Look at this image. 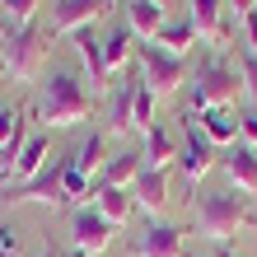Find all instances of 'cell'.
Listing matches in <instances>:
<instances>
[{
  "instance_id": "cell-1",
  "label": "cell",
  "mask_w": 257,
  "mask_h": 257,
  "mask_svg": "<svg viewBox=\"0 0 257 257\" xmlns=\"http://www.w3.org/2000/svg\"><path fill=\"white\" fill-rule=\"evenodd\" d=\"M192 220H196V234L210 238V243H229L234 234H243L257 224V201L252 196H238L234 187H220V192H196L192 196Z\"/></svg>"
},
{
  "instance_id": "cell-2",
  "label": "cell",
  "mask_w": 257,
  "mask_h": 257,
  "mask_svg": "<svg viewBox=\"0 0 257 257\" xmlns=\"http://www.w3.org/2000/svg\"><path fill=\"white\" fill-rule=\"evenodd\" d=\"M89 108H94V94L84 89V80L75 70H47L42 75V94H38V117L52 131H70L80 126Z\"/></svg>"
},
{
  "instance_id": "cell-3",
  "label": "cell",
  "mask_w": 257,
  "mask_h": 257,
  "mask_svg": "<svg viewBox=\"0 0 257 257\" xmlns=\"http://www.w3.org/2000/svg\"><path fill=\"white\" fill-rule=\"evenodd\" d=\"M238 94H243L238 66H229L220 52L206 56V61L192 70V112H206V108H234Z\"/></svg>"
},
{
  "instance_id": "cell-4",
  "label": "cell",
  "mask_w": 257,
  "mask_h": 257,
  "mask_svg": "<svg viewBox=\"0 0 257 257\" xmlns=\"http://www.w3.org/2000/svg\"><path fill=\"white\" fill-rule=\"evenodd\" d=\"M178 126H183V141H178V173H183V183H187V196H196V192H201V178L215 169L220 150L210 145V136L201 131L196 112H183Z\"/></svg>"
},
{
  "instance_id": "cell-5",
  "label": "cell",
  "mask_w": 257,
  "mask_h": 257,
  "mask_svg": "<svg viewBox=\"0 0 257 257\" xmlns=\"http://www.w3.org/2000/svg\"><path fill=\"white\" fill-rule=\"evenodd\" d=\"M136 66H141V80L155 98H169L187 84V56L164 52L159 42H136Z\"/></svg>"
},
{
  "instance_id": "cell-6",
  "label": "cell",
  "mask_w": 257,
  "mask_h": 257,
  "mask_svg": "<svg viewBox=\"0 0 257 257\" xmlns=\"http://www.w3.org/2000/svg\"><path fill=\"white\" fill-rule=\"evenodd\" d=\"M47 28L38 24H24L14 28V33L0 38V56H5V75H14V80H38L42 70V56H47Z\"/></svg>"
},
{
  "instance_id": "cell-7",
  "label": "cell",
  "mask_w": 257,
  "mask_h": 257,
  "mask_svg": "<svg viewBox=\"0 0 257 257\" xmlns=\"http://www.w3.org/2000/svg\"><path fill=\"white\" fill-rule=\"evenodd\" d=\"M66 164H70V159H47V164H42V173H33L28 183L5 187V192H0V201H5V206H28V201H38V206H66V201H61Z\"/></svg>"
},
{
  "instance_id": "cell-8",
  "label": "cell",
  "mask_w": 257,
  "mask_h": 257,
  "mask_svg": "<svg viewBox=\"0 0 257 257\" xmlns=\"http://www.w3.org/2000/svg\"><path fill=\"white\" fill-rule=\"evenodd\" d=\"M108 10H112V0H52L47 38H75L80 28H94Z\"/></svg>"
},
{
  "instance_id": "cell-9",
  "label": "cell",
  "mask_w": 257,
  "mask_h": 257,
  "mask_svg": "<svg viewBox=\"0 0 257 257\" xmlns=\"http://www.w3.org/2000/svg\"><path fill=\"white\" fill-rule=\"evenodd\" d=\"M112 229H117V224H108L94 206H75L70 210V248L80 252V257L108 252L112 248Z\"/></svg>"
},
{
  "instance_id": "cell-10",
  "label": "cell",
  "mask_w": 257,
  "mask_h": 257,
  "mask_svg": "<svg viewBox=\"0 0 257 257\" xmlns=\"http://www.w3.org/2000/svg\"><path fill=\"white\" fill-rule=\"evenodd\" d=\"M131 252L136 257H187V234L169 220H155L145 234H136Z\"/></svg>"
},
{
  "instance_id": "cell-11",
  "label": "cell",
  "mask_w": 257,
  "mask_h": 257,
  "mask_svg": "<svg viewBox=\"0 0 257 257\" xmlns=\"http://www.w3.org/2000/svg\"><path fill=\"white\" fill-rule=\"evenodd\" d=\"M136 89H141V70H126L122 80L112 84V94H108V117H103V131H108V136H126V131H131Z\"/></svg>"
},
{
  "instance_id": "cell-12",
  "label": "cell",
  "mask_w": 257,
  "mask_h": 257,
  "mask_svg": "<svg viewBox=\"0 0 257 257\" xmlns=\"http://www.w3.org/2000/svg\"><path fill=\"white\" fill-rule=\"evenodd\" d=\"M192 5V28H196V38H206V42H215V47H229L234 33H229V19H224V5L220 0H187Z\"/></svg>"
},
{
  "instance_id": "cell-13",
  "label": "cell",
  "mask_w": 257,
  "mask_h": 257,
  "mask_svg": "<svg viewBox=\"0 0 257 257\" xmlns=\"http://www.w3.org/2000/svg\"><path fill=\"white\" fill-rule=\"evenodd\" d=\"M75 42V56H80V66L89 70V94H103L108 89V61H103V42L94 38V28H80V33L70 38Z\"/></svg>"
},
{
  "instance_id": "cell-14",
  "label": "cell",
  "mask_w": 257,
  "mask_h": 257,
  "mask_svg": "<svg viewBox=\"0 0 257 257\" xmlns=\"http://www.w3.org/2000/svg\"><path fill=\"white\" fill-rule=\"evenodd\" d=\"M47 155H52V141L47 136H28V145H24V155L14 159V169H0V183L5 187H14V183H28L33 173H42V164H47Z\"/></svg>"
},
{
  "instance_id": "cell-15",
  "label": "cell",
  "mask_w": 257,
  "mask_h": 257,
  "mask_svg": "<svg viewBox=\"0 0 257 257\" xmlns=\"http://www.w3.org/2000/svg\"><path fill=\"white\" fill-rule=\"evenodd\" d=\"M141 169H145V155H141V150H117V155H108L103 173L94 178V192L98 187H131L136 178H141Z\"/></svg>"
},
{
  "instance_id": "cell-16",
  "label": "cell",
  "mask_w": 257,
  "mask_h": 257,
  "mask_svg": "<svg viewBox=\"0 0 257 257\" xmlns=\"http://www.w3.org/2000/svg\"><path fill=\"white\" fill-rule=\"evenodd\" d=\"M131 196H136V210L164 215V206H169V173L164 169H141V178L131 183Z\"/></svg>"
},
{
  "instance_id": "cell-17",
  "label": "cell",
  "mask_w": 257,
  "mask_h": 257,
  "mask_svg": "<svg viewBox=\"0 0 257 257\" xmlns=\"http://www.w3.org/2000/svg\"><path fill=\"white\" fill-rule=\"evenodd\" d=\"M224 173H229L234 192H243L257 201V150L252 145H229V155H224Z\"/></svg>"
},
{
  "instance_id": "cell-18",
  "label": "cell",
  "mask_w": 257,
  "mask_h": 257,
  "mask_svg": "<svg viewBox=\"0 0 257 257\" xmlns=\"http://www.w3.org/2000/svg\"><path fill=\"white\" fill-rule=\"evenodd\" d=\"M164 24H169V19H164L159 0H126V28H131L136 42H155Z\"/></svg>"
},
{
  "instance_id": "cell-19",
  "label": "cell",
  "mask_w": 257,
  "mask_h": 257,
  "mask_svg": "<svg viewBox=\"0 0 257 257\" xmlns=\"http://www.w3.org/2000/svg\"><path fill=\"white\" fill-rule=\"evenodd\" d=\"M89 201H94V210H98L108 224H126V220L136 215V196H131V187H98Z\"/></svg>"
},
{
  "instance_id": "cell-20",
  "label": "cell",
  "mask_w": 257,
  "mask_h": 257,
  "mask_svg": "<svg viewBox=\"0 0 257 257\" xmlns=\"http://www.w3.org/2000/svg\"><path fill=\"white\" fill-rule=\"evenodd\" d=\"M196 122H201V131L210 136V145H238V112L234 108H206L196 112Z\"/></svg>"
},
{
  "instance_id": "cell-21",
  "label": "cell",
  "mask_w": 257,
  "mask_h": 257,
  "mask_svg": "<svg viewBox=\"0 0 257 257\" xmlns=\"http://www.w3.org/2000/svg\"><path fill=\"white\" fill-rule=\"evenodd\" d=\"M141 155H145V169H164V173L178 169V141H173L159 122L145 131V150H141Z\"/></svg>"
},
{
  "instance_id": "cell-22",
  "label": "cell",
  "mask_w": 257,
  "mask_h": 257,
  "mask_svg": "<svg viewBox=\"0 0 257 257\" xmlns=\"http://www.w3.org/2000/svg\"><path fill=\"white\" fill-rule=\"evenodd\" d=\"M103 145H108V131H89V141H80V145H75V155H70V164L89 178V183H94V178L103 173V164H108Z\"/></svg>"
},
{
  "instance_id": "cell-23",
  "label": "cell",
  "mask_w": 257,
  "mask_h": 257,
  "mask_svg": "<svg viewBox=\"0 0 257 257\" xmlns=\"http://www.w3.org/2000/svg\"><path fill=\"white\" fill-rule=\"evenodd\" d=\"M131 56H136V38H131L126 24H117L112 33L103 38V61H108V70H126Z\"/></svg>"
},
{
  "instance_id": "cell-24",
  "label": "cell",
  "mask_w": 257,
  "mask_h": 257,
  "mask_svg": "<svg viewBox=\"0 0 257 257\" xmlns=\"http://www.w3.org/2000/svg\"><path fill=\"white\" fill-rule=\"evenodd\" d=\"M155 42L164 52H173V56H187V47H196V28H192V19H169Z\"/></svg>"
},
{
  "instance_id": "cell-25",
  "label": "cell",
  "mask_w": 257,
  "mask_h": 257,
  "mask_svg": "<svg viewBox=\"0 0 257 257\" xmlns=\"http://www.w3.org/2000/svg\"><path fill=\"white\" fill-rule=\"evenodd\" d=\"M38 14V0H0V19H5V33H14V28L33 24Z\"/></svg>"
},
{
  "instance_id": "cell-26",
  "label": "cell",
  "mask_w": 257,
  "mask_h": 257,
  "mask_svg": "<svg viewBox=\"0 0 257 257\" xmlns=\"http://www.w3.org/2000/svg\"><path fill=\"white\" fill-rule=\"evenodd\" d=\"M155 126V94L145 89V80H141V89H136V108H131V131H150Z\"/></svg>"
},
{
  "instance_id": "cell-27",
  "label": "cell",
  "mask_w": 257,
  "mask_h": 257,
  "mask_svg": "<svg viewBox=\"0 0 257 257\" xmlns=\"http://www.w3.org/2000/svg\"><path fill=\"white\" fill-rule=\"evenodd\" d=\"M84 196H94V187H89V178L75 169V164H66V178H61V201H84Z\"/></svg>"
},
{
  "instance_id": "cell-28",
  "label": "cell",
  "mask_w": 257,
  "mask_h": 257,
  "mask_svg": "<svg viewBox=\"0 0 257 257\" xmlns=\"http://www.w3.org/2000/svg\"><path fill=\"white\" fill-rule=\"evenodd\" d=\"M238 80H243V94L257 103V52L238 47Z\"/></svg>"
},
{
  "instance_id": "cell-29",
  "label": "cell",
  "mask_w": 257,
  "mask_h": 257,
  "mask_svg": "<svg viewBox=\"0 0 257 257\" xmlns=\"http://www.w3.org/2000/svg\"><path fill=\"white\" fill-rule=\"evenodd\" d=\"M24 122H28V112H24V108H5V103H0V150L14 141V131H19Z\"/></svg>"
},
{
  "instance_id": "cell-30",
  "label": "cell",
  "mask_w": 257,
  "mask_h": 257,
  "mask_svg": "<svg viewBox=\"0 0 257 257\" xmlns=\"http://www.w3.org/2000/svg\"><path fill=\"white\" fill-rule=\"evenodd\" d=\"M238 145H252L257 150V108L238 112Z\"/></svg>"
},
{
  "instance_id": "cell-31",
  "label": "cell",
  "mask_w": 257,
  "mask_h": 257,
  "mask_svg": "<svg viewBox=\"0 0 257 257\" xmlns=\"http://www.w3.org/2000/svg\"><path fill=\"white\" fill-rule=\"evenodd\" d=\"M19 229H14V224H0V257H19Z\"/></svg>"
},
{
  "instance_id": "cell-32",
  "label": "cell",
  "mask_w": 257,
  "mask_h": 257,
  "mask_svg": "<svg viewBox=\"0 0 257 257\" xmlns=\"http://www.w3.org/2000/svg\"><path fill=\"white\" fill-rule=\"evenodd\" d=\"M243 47H248V52H257V10L243 19Z\"/></svg>"
},
{
  "instance_id": "cell-33",
  "label": "cell",
  "mask_w": 257,
  "mask_h": 257,
  "mask_svg": "<svg viewBox=\"0 0 257 257\" xmlns=\"http://www.w3.org/2000/svg\"><path fill=\"white\" fill-rule=\"evenodd\" d=\"M229 5H234V14H238V24H243V19H248V14L257 10V0H229Z\"/></svg>"
},
{
  "instance_id": "cell-34",
  "label": "cell",
  "mask_w": 257,
  "mask_h": 257,
  "mask_svg": "<svg viewBox=\"0 0 257 257\" xmlns=\"http://www.w3.org/2000/svg\"><path fill=\"white\" fill-rule=\"evenodd\" d=\"M42 257H61V248H52V243H47V252H42Z\"/></svg>"
},
{
  "instance_id": "cell-35",
  "label": "cell",
  "mask_w": 257,
  "mask_h": 257,
  "mask_svg": "<svg viewBox=\"0 0 257 257\" xmlns=\"http://www.w3.org/2000/svg\"><path fill=\"white\" fill-rule=\"evenodd\" d=\"M215 257H234V252H229V248H220V252H215Z\"/></svg>"
},
{
  "instance_id": "cell-36",
  "label": "cell",
  "mask_w": 257,
  "mask_h": 257,
  "mask_svg": "<svg viewBox=\"0 0 257 257\" xmlns=\"http://www.w3.org/2000/svg\"><path fill=\"white\" fill-rule=\"evenodd\" d=\"M61 257H80V252H75V248H70V252H61Z\"/></svg>"
},
{
  "instance_id": "cell-37",
  "label": "cell",
  "mask_w": 257,
  "mask_h": 257,
  "mask_svg": "<svg viewBox=\"0 0 257 257\" xmlns=\"http://www.w3.org/2000/svg\"><path fill=\"white\" fill-rule=\"evenodd\" d=\"M0 75H5V56H0Z\"/></svg>"
},
{
  "instance_id": "cell-38",
  "label": "cell",
  "mask_w": 257,
  "mask_h": 257,
  "mask_svg": "<svg viewBox=\"0 0 257 257\" xmlns=\"http://www.w3.org/2000/svg\"><path fill=\"white\" fill-rule=\"evenodd\" d=\"M112 5H126V0H112Z\"/></svg>"
},
{
  "instance_id": "cell-39",
  "label": "cell",
  "mask_w": 257,
  "mask_h": 257,
  "mask_svg": "<svg viewBox=\"0 0 257 257\" xmlns=\"http://www.w3.org/2000/svg\"><path fill=\"white\" fill-rule=\"evenodd\" d=\"M0 33H5V19H0Z\"/></svg>"
}]
</instances>
